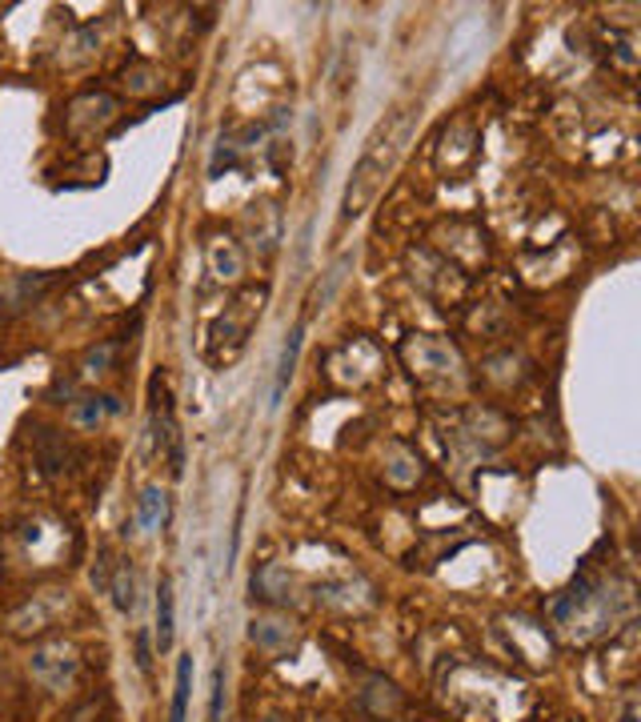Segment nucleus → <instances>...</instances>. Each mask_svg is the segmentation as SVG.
I'll return each mask as SVG.
<instances>
[{
    "instance_id": "nucleus-1",
    "label": "nucleus",
    "mask_w": 641,
    "mask_h": 722,
    "mask_svg": "<svg viewBox=\"0 0 641 722\" xmlns=\"http://www.w3.org/2000/svg\"><path fill=\"white\" fill-rule=\"evenodd\" d=\"M417 121H421V105L413 101V105L393 109L389 121L377 125V133L362 149L357 165H353L350 189H345V201H341V217H345V222L362 217V213L374 205V198L381 193V185H385V177H389V169H393L397 157H401V149H405V140L413 137Z\"/></svg>"
},
{
    "instance_id": "nucleus-2",
    "label": "nucleus",
    "mask_w": 641,
    "mask_h": 722,
    "mask_svg": "<svg viewBox=\"0 0 641 722\" xmlns=\"http://www.w3.org/2000/svg\"><path fill=\"white\" fill-rule=\"evenodd\" d=\"M77 670V658H72L69 646H53V651H41L33 658V675L45 682V687H65Z\"/></svg>"
},
{
    "instance_id": "nucleus-3",
    "label": "nucleus",
    "mask_w": 641,
    "mask_h": 722,
    "mask_svg": "<svg viewBox=\"0 0 641 722\" xmlns=\"http://www.w3.org/2000/svg\"><path fill=\"white\" fill-rule=\"evenodd\" d=\"M481 21H466V24H457V33H454V45H449V65L454 69H466L469 60H478L481 53H485V36H478V41H469V36L478 33Z\"/></svg>"
},
{
    "instance_id": "nucleus-4",
    "label": "nucleus",
    "mask_w": 641,
    "mask_h": 722,
    "mask_svg": "<svg viewBox=\"0 0 641 722\" xmlns=\"http://www.w3.org/2000/svg\"><path fill=\"white\" fill-rule=\"evenodd\" d=\"M157 651H173V583L169 578H161V590H157Z\"/></svg>"
},
{
    "instance_id": "nucleus-5",
    "label": "nucleus",
    "mask_w": 641,
    "mask_h": 722,
    "mask_svg": "<svg viewBox=\"0 0 641 722\" xmlns=\"http://www.w3.org/2000/svg\"><path fill=\"white\" fill-rule=\"evenodd\" d=\"M301 338L305 329L297 326L289 334V341H285V350H281V365H277V385H273V406H277L281 397H285V385H289L293 370H297V353H301Z\"/></svg>"
},
{
    "instance_id": "nucleus-6",
    "label": "nucleus",
    "mask_w": 641,
    "mask_h": 722,
    "mask_svg": "<svg viewBox=\"0 0 641 722\" xmlns=\"http://www.w3.org/2000/svg\"><path fill=\"white\" fill-rule=\"evenodd\" d=\"M188 695H193V658H181V663H176L173 711H169V722H185V714H188Z\"/></svg>"
},
{
    "instance_id": "nucleus-7",
    "label": "nucleus",
    "mask_w": 641,
    "mask_h": 722,
    "mask_svg": "<svg viewBox=\"0 0 641 722\" xmlns=\"http://www.w3.org/2000/svg\"><path fill=\"white\" fill-rule=\"evenodd\" d=\"M164 510H169V498H164L161 489L152 486L140 494V506H137V526L140 530H157L164 522Z\"/></svg>"
},
{
    "instance_id": "nucleus-8",
    "label": "nucleus",
    "mask_w": 641,
    "mask_h": 722,
    "mask_svg": "<svg viewBox=\"0 0 641 722\" xmlns=\"http://www.w3.org/2000/svg\"><path fill=\"white\" fill-rule=\"evenodd\" d=\"M89 402H93V406H77V421H81V426H93V421H101L105 414L117 409L113 397H89Z\"/></svg>"
},
{
    "instance_id": "nucleus-9",
    "label": "nucleus",
    "mask_w": 641,
    "mask_h": 722,
    "mask_svg": "<svg viewBox=\"0 0 641 722\" xmlns=\"http://www.w3.org/2000/svg\"><path fill=\"white\" fill-rule=\"evenodd\" d=\"M113 602H117V610H128L133 606V574L121 571L117 583H113Z\"/></svg>"
}]
</instances>
